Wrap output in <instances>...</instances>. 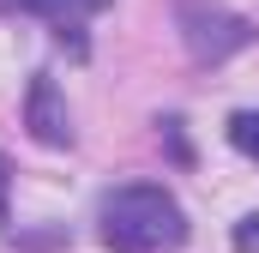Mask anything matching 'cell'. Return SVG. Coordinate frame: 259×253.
<instances>
[{
  "label": "cell",
  "mask_w": 259,
  "mask_h": 253,
  "mask_svg": "<svg viewBox=\"0 0 259 253\" xmlns=\"http://www.w3.org/2000/svg\"><path fill=\"white\" fill-rule=\"evenodd\" d=\"M97 223H103V241L115 253H175L187 241V211L175 205L169 187H151V181L115 187L103 199Z\"/></svg>",
  "instance_id": "1"
},
{
  "label": "cell",
  "mask_w": 259,
  "mask_h": 253,
  "mask_svg": "<svg viewBox=\"0 0 259 253\" xmlns=\"http://www.w3.org/2000/svg\"><path fill=\"white\" fill-rule=\"evenodd\" d=\"M175 24H181V43H187V55L199 66H217V61H229V55H241L253 43V24L235 18L217 0H175Z\"/></svg>",
  "instance_id": "2"
},
{
  "label": "cell",
  "mask_w": 259,
  "mask_h": 253,
  "mask_svg": "<svg viewBox=\"0 0 259 253\" xmlns=\"http://www.w3.org/2000/svg\"><path fill=\"white\" fill-rule=\"evenodd\" d=\"M24 126H30V139L49 145V151H66V145H72V115H66V97H61V85H55L49 72H36L30 91H24Z\"/></svg>",
  "instance_id": "3"
},
{
  "label": "cell",
  "mask_w": 259,
  "mask_h": 253,
  "mask_svg": "<svg viewBox=\"0 0 259 253\" xmlns=\"http://www.w3.org/2000/svg\"><path fill=\"white\" fill-rule=\"evenodd\" d=\"M229 145L259 163V109H235V115H229Z\"/></svg>",
  "instance_id": "4"
},
{
  "label": "cell",
  "mask_w": 259,
  "mask_h": 253,
  "mask_svg": "<svg viewBox=\"0 0 259 253\" xmlns=\"http://www.w3.org/2000/svg\"><path fill=\"white\" fill-rule=\"evenodd\" d=\"M24 12H49V18H84V12H103L109 0H18Z\"/></svg>",
  "instance_id": "5"
},
{
  "label": "cell",
  "mask_w": 259,
  "mask_h": 253,
  "mask_svg": "<svg viewBox=\"0 0 259 253\" xmlns=\"http://www.w3.org/2000/svg\"><path fill=\"white\" fill-rule=\"evenodd\" d=\"M229 241H235V253H259V217H241Z\"/></svg>",
  "instance_id": "6"
},
{
  "label": "cell",
  "mask_w": 259,
  "mask_h": 253,
  "mask_svg": "<svg viewBox=\"0 0 259 253\" xmlns=\"http://www.w3.org/2000/svg\"><path fill=\"white\" fill-rule=\"evenodd\" d=\"M163 139H169V151H175V163H193V151H187V133H181V121H175V115L163 121Z\"/></svg>",
  "instance_id": "7"
},
{
  "label": "cell",
  "mask_w": 259,
  "mask_h": 253,
  "mask_svg": "<svg viewBox=\"0 0 259 253\" xmlns=\"http://www.w3.org/2000/svg\"><path fill=\"white\" fill-rule=\"evenodd\" d=\"M6 175H12V163L0 157V223H6Z\"/></svg>",
  "instance_id": "8"
}]
</instances>
